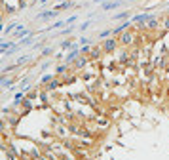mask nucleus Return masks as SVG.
<instances>
[{
	"instance_id": "4be33fe9",
	"label": "nucleus",
	"mask_w": 169,
	"mask_h": 160,
	"mask_svg": "<svg viewBox=\"0 0 169 160\" xmlns=\"http://www.w3.org/2000/svg\"><path fill=\"white\" fill-rule=\"evenodd\" d=\"M40 4H42V6H46V4H48V0H40Z\"/></svg>"
},
{
	"instance_id": "39448f33",
	"label": "nucleus",
	"mask_w": 169,
	"mask_h": 160,
	"mask_svg": "<svg viewBox=\"0 0 169 160\" xmlns=\"http://www.w3.org/2000/svg\"><path fill=\"white\" fill-rule=\"evenodd\" d=\"M19 107H21V114H27V112L32 111V101L27 99V97H23L21 101H19Z\"/></svg>"
},
{
	"instance_id": "423d86ee",
	"label": "nucleus",
	"mask_w": 169,
	"mask_h": 160,
	"mask_svg": "<svg viewBox=\"0 0 169 160\" xmlns=\"http://www.w3.org/2000/svg\"><path fill=\"white\" fill-rule=\"evenodd\" d=\"M129 27H131V21H124L122 25H118L116 29H112V36H120L122 32L126 31V29H129Z\"/></svg>"
},
{
	"instance_id": "f8f14e48",
	"label": "nucleus",
	"mask_w": 169,
	"mask_h": 160,
	"mask_svg": "<svg viewBox=\"0 0 169 160\" xmlns=\"http://www.w3.org/2000/svg\"><path fill=\"white\" fill-rule=\"evenodd\" d=\"M59 84H61V82H59V80H55V78H53L51 82H49V84L46 86V90H48V91H51V90H57V88H59Z\"/></svg>"
},
{
	"instance_id": "9b49d317",
	"label": "nucleus",
	"mask_w": 169,
	"mask_h": 160,
	"mask_svg": "<svg viewBox=\"0 0 169 160\" xmlns=\"http://www.w3.org/2000/svg\"><path fill=\"white\" fill-rule=\"evenodd\" d=\"M69 6H72V0H65L63 4H59V6H55L53 10H57V11H63L65 8H69Z\"/></svg>"
},
{
	"instance_id": "dca6fc26",
	"label": "nucleus",
	"mask_w": 169,
	"mask_h": 160,
	"mask_svg": "<svg viewBox=\"0 0 169 160\" xmlns=\"http://www.w3.org/2000/svg\"><path fill=\"white\" fill-rule=\"evenodd\" d=\"M110 36H112V31H103V32L99 34L101 40H106V38H110Z\"/></svg>"
},
{
	"instance_id": "f257e3e1",
	"label": "nucleus",
	"mask_w": 169,
	"mask_h": 160,
	"mask_svg": "<svg viewBox=\"0 0 169 160\" xmlns=\"http://www.w3.org/2000/svg\"><path fill=\"white\" fill-rule=\"evenodd\" d=\"M133 40H135V32H133V29L129 27V29H126V31L120 34V40H118V42H120L122 46H129Z\"/></svg>"
},
{
	"instance_id": "2eb2a0df",
	"label": "nucleus",
	"mask_w": 169,
	"mask_h": 160,
	"mask_svg": "<svg viewBox=\"0 0 169 160\" xmlns=\"http://www.w3.org/2000/svg\"><path fill=\"white\" fill-rule=\"evenodd\" d=\"M53 78H55L53 75H44L42 78H40V84H49V82H51Z\"/></svg>"
},
{
	"instance_id": "9d476101",
	"label": "nucleus",
	"mask_w": 169,
	"mask_h": 160,
	"mask_svg": "<svg viewBox=\"0 0 169 160\" xmlns=\"http://www.w3.org/2000/svg\"><path fill=\"white\" fill-rule=\"evenodd\" d=\"M6 122L10 124V126H17V122H19V116H15V114H10V116H6Z\"/></svg>"
},
{
	"instance_id": "6e6552de",
	"label": "nucleus",
	"mask_w": 169,
	"mask_h": 160,
	"mask_svg": "<svg viewBox=\"0 0 169 160\" xmlns=\"http://www.w3.org/2000/svg\"><path fill=\"white\" fill-rule=\"evenodd\" d=\"M57 13H59L57 10H44L38 13V17L40 19H49V17H57Z\"/></svg>"
},
{
	"instance_id": "ddd939ff",
	"label": "nucleus",
	"mask_w": 169,
	"mask_h": 160,
	"mask_svg": "<svg viewBox=\"0 0 169 160\" xmlns=\"http://www.w3.org/2000/svg\"><path fill=\"white\" fill-rule=\"evenodd\" d=\"M69 67H70V65H67V63L59 65L57 69H55V75H63V73H67V71H69Z\"/></svg>"
},
{
	"instance_id": "1a4fd4ad",
	"label": "nucleus",
	"mask_w": 169,
	"mask_h": 160,
	"mask_svg": "<svg viewBox=\"0 0 169 160\" xmlns=\"http://www.w3.org/2000/svg\"><path fill=\"white\" fill-rule=\"evenodd\" d=\"M120 4H122V2H118V0H116V2H106V4L103 2V4H101V10H105V11H108V10H116Z\"/></svg>"
},
{
	"instance_id": "aec40b11",
	"label": "nucleus",
	"mask_w": 169,
	"mask_h": 160,
	"mask_svg": "<svg viewBox=\"0 0 169 160\" xmlns=\"http://www.w3.org/2000/svg\"><path fill=\"white\" fill-rule=\"evenodd\" d=\"M48 67H49V63H44V65H42V67H40V73H44V71L48 69Z\"/></svg>"
},
{
	"instance_id": "a211bd4d",
	"label": "nucleus",
	"mask_w": 169,
	"mask_h": 160,
	"mask_svg": "<svg viewBox=\"0 0 169 160\" xmlns=\"http://www.w3.org/2000/svg\"><path fill=\"white\" fill-rule=\"evenodd\" d=\"M162 27H164V29H167V31H169V17H165L164 21H162Z\"/></svg>"
},
{
	"instance_id": "6ab92c4d",
	"label": "nucleus",
	"mask_w": 169,
	"mask_h": 160,
	"mask_svg": "<svg viewBox=\"0 0 169 160\" xmlns=\"http://www.w3.org/2000/svg\"><path fill=\"white\" fill-rule=\"evenodd\" d=\"M61 46H63V48H69V46L72 48V40H65V42L61 44Z\"/></svg>"
},
{
	"instance_id": "7ed1b4c3",
	"label": "nucleus",
	"mask_w": 169,
	"mask_h": 160,
	"mask_svg": "<svg viewBox=\"0 0 169 160\" xmlns=\"http://www.w3.org/2000/svg\"><path fill=\"white\" fill-rule=\"evenodd\" d=\"M160 25H162V21H160L158 17H156V15H150L146 19V23H144V29H146V31H154V29H158Z\"/></svg>"
},
{
	"instance_id": "f3484780",
	"label": "nucleus",
	"mask_w": 169,
	"mask_h": 160,
	"mask_svg": "<svg viewBox=\"0 0 169 160\" xmlns=\"http://www.w3.org/2000/svg\"><path fill=\"white\" fill-rule=\"evenodd\" d=\"M36 97H38V91H36V90H32V91H29V93H27V99H31V101H34Z\"/></svg>"
},
{
	"instance_id": "20e7f679",
	"label": "nucleus",
	"mask_w": 169,
	"mask_h": 160,
	"mask_svg": "<svg viewBox=\"0 0 169 160\" xmlns=\"http://www.w3.org/2000/svg\"><path fill=\"white\" fill-rule=\"evenodd\" d=\"M88 63H90V57L88 55H78L76 57V61H74V69H84V67H88Z\"/></svg>"
},
{
	"instance_id": "f03ea898",
	"label": "nucleus",
	"mask_w": 169,
	"mask_h": 160,
	"mask_svg": "<svg viewBox=\"0 0 169 160\" xmlns=\"http://www.w3.org/2000/svg\"><path fill=\"white\" fill-rule=\"evenodd\" d=\"M118 40H116V36H110V38H106V40H103V52H106V53H110V52H114V50L118 48Z\"/></svg>"
},
{
	"instance_id": "412c9836",
	"label": "nucleus",
	"mask_w": 169,
	"mask_h": 160,
	"mask_svg": "<svg viewBox=\"0 0 169 160\" xmlns=\"http://www.w3.org/2000/svg\"><path fill=\"white\" fill-rule=\"evenodd\" d=\"M49 53H51V48H46V50L42 52V55H49Z\"/></svg>"
},
{
	"instance_id": "0eeeda50",
	"label": "nucleus",
	"mask_w": 169,
	"mask_h": 160,
	"mask_svg": "<svg viewBox=\"0 0 169 160\" xmlns=\"http://www.w3.org/2000/svg\"><path fill=\"white\" fill-rule=\"evenodd\" d=\"M78 55H82V53H80V48H74L72 52H70L69 55H67V57H65V63H67V65L74 63V61H76V57H78Z\"/></svg>"
},
{
	"instance_id": "4468645a",
	"label": "nucleus",
	"mask_w": 169,
	"mask_h": 160,
	"mask_svg": "<svg viewBox=\"0 0 169 160\" xmlns=\"http://www.w3.org/2000/svg\"><path fill=\"white\" fill-rule=\"evenodd\" d=\"M126 17H129V11H122V13H116V15H114V21H124Z\"/></svg>"
},
{
	"instance_id": "5701e85b",
	"label": "nucleus",
	"mask_w": 169,
	"mask_h": 160,
	"mask_svg": "<svg viewBox=\"0 0 169 160\" xmlns=\"http://www.w3.org/2000/svg\"><path fill=\"white\" fill-rule=\"evenodd\" d=\"M36 2H40V0H31V4H36Z\"/></svg>"
}]
</instances>
